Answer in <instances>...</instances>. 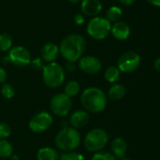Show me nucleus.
Here are the masks:
<instances>
[{
    "label": "nucleus",
    "instance_id": "393cba45",
    "mask_svg": "<svg viewBox=\"0 0 160 160\" xmlns=\"http://www.w3.org/2000/svg\"><path fill=\"white\" fill-rule=\"evenodd\" d=\"M92 160H117V158L109 152L100 151L92 155Z\"/></svg>",
    "mask_w": 160,
    "mask_h": 160
},
{
    "label": "nucleus",
    "instance_id": "e433bc0d",
    "mask_svg": "<svg viewBox=\"0 0 160 160\" xmlns=\"http://www.w3.org/2000/svg\"><path fill=\"white\" fill-rule=\"evenodd\" d=\"M122 160H131V159H128V158H123V159H122Z\"/></svg>",
    "mask_w": 160,
    "mask_h": 160
},
{
    "label": "nucleus",
    "instance_id": "2eb2a0df",
    "mask_svg": "<svg viewBox=\"0 0 160 160\" xmlns=\"http://www.w3.org/2000/svg\"><path fill=\"white\" fill-rule=\"evenodd\" d=\"M112 36L119 41H124L128 39L130 35V28L129 26L122 21H118L114 23L113 26H111V30H110Z\"/></svg>",
    "mask_w": 160,
    "mask_h": 160
},
{
    "label": "nucleus",
    "instance_id": "20e7f679",
    "mask_svg": "<svg viewBox=\"0 0 160 160\" xmlns=\"http://www.w3.org/2000/svg\"><path fill=\"white\" fill-rule=\"evenodd\" d=\"M42 80L44 84L52 89L60 87L65 80V72L63 67L58 62H51L42 69Z\"/></svg>",
    "mask_w": 160,
    "mask_h": 160
},
{
    "label": "nucleus",
    "instance_id": "6e6552de",
    "mask_svg": "<svg viewBox=\"0 0 160 160\" xmlns=\"http://www.w3.org/2000/svg\"><path fill=\"white\" fill-rule=\"evenodd\" d=\"M52 123L53 116L47 111H40L30 119L28 126L32 132L40 134L46 131L52 125Z\"/></svg>",
    "mask_w": 160,
    "mask_h": 160
},
{
    "label": "nucleus",
    "instance_id": "473e14b6",
    "mask_svg": "<svg viewBox=\"0 0 160 160\" xmlns=\"http://www.w3.org/2000/svg\"><path fill=\"white\" fill-rule=\"evenodd\" d=\"M153 67H154V69H155L156 71L160 72V58H156V59L154 60Z\"/></svg>",
    "mask_w": 160,
    "mask_h": 160
},
{
    "label": "nucleus",
    "instance_id": "72a5a7b5",
    "mask_svg": "<svg viewBox=\"0 0 160 160\" xmlns=\"http://www.w3.org/2000/svg\"><path fill=\"white\" fill-rule=\"evenodd\" d=\"M147 1L150 4H152V5L155 6V7H159L160 8V0H147Z\"/></svg>",
    "mask_w": 160,
    "mask_h": 160
},
{
    "label": "nucleus",
    "instance_id": "6ab92c4d",
    "mask_svg": "<svg viewBox=\"0 0 160 160\" xmlns=\"http://www.w3.org/2000/svg\"><path fill=\"white\" fill-rule=\"evenodd\" d=\"M120 70L116 66H109L105 71V78L109 83H115L120 78Z\"/></svg>",
    "mask_w": 160,
    "mask_h": 160
},
{
    "label": "nucleus",
    "instance_id": "412c9836",
    "mask_svg": "<svg viewBox=\"0 0 160 160\" xmlns=\"http://www.w3.org/2000/svg\"><path fill=\"white\" fill-rule=\"evenodd\" d=\"M122 15V12L121 8H119L117 6H112V7H110L108 10V12H107V18L106 19L109 23H111V22L116 23V22H118L121 19Z\"/></svg>",
    "mask_w": 160,
    "mask_h": 160
},
{
    "label": "nucleus",
    "instance_id": "ddd939ff",
    "mask_svg": "<svg viewBox=\"0 0 160 160\" xmlns=\"http://www.w3.org/2000/svg\"><path fill=\"white\" fill-rule=\"evenodd\" d=\"M90 121V116L85 110H76L70 117V124L72 128L80 129L88 124Z\"/></svg>",
    "mask_w": 160,
    "mask_h": 160
},
{
    "label": "nucleus",
    "instance_id": "7ed1b4c3",
    "mask_svg": "<svg viewBox=\"0 0 160 160\" xmlns=\"http://www.w3.org/2000/svg\"><path fill=\"white\" fill-rule=\"evenodd\" d=\"M81 142V136L77 129L72 127L62 128L55 138V144L58 150L67 152L74 151Z\"/></svg>",
    "mask_w": 160,
    "mask_h": 160
},
{
    "label": "nucleus",
    "instance_id": "c9c22d12",
    "mask_svg": "<svg viewBox=\"0 0 160 160\" xmlns=\"http://www.w3.org/2000/svg\"><path fill=\"white\" fill-rule=\"evenodd\" d=\"M12 160H19V156L18 155H13L12 156Z\"/></svg>",
    "mask_w": 160,
    "mask_h": 160
},
{
    "label": "nucleus",
    "instance_id": "dca6fc26",
    "mask_svg": "<svg viewBox=\"0 0 160 160\" xmlns=\"http://www.w3.org/2000/svg\"><path fill=\"white\" fill-rule=\"evenodd\" d=\"M111 153L118 159H123L127 151L126 141L122 138H116L111 142Z\"/></svg>",
    "mask_w": 160,
    "mask_h": 160
},
{
    "label": "nucleus",
    "instance_id": "a878e982",
    "mask_svg": "<svg viewBox=\"0 0 160 160\" xmlns=\"http://www.w3.org/2000/svg\"><path fill=\"white\" fill-rule=\"evenodd\" d=\"M1 94L7 98V99H12V97H14L15 95V91H14V88L9 84V83H4L1 87Z\"/></svg>",
    "mask_w": 160,
    "mask_h": 160
},
{
    "label": "nucleus",
    "instance_id": "9b49d317",
    "mask_svg": "<svg viewBox=\"0 0 160 160\" xmlns=\"http://www.w3.org/2000/svg\"><path fill=\"white\" fill-rule=\"evenodd\" d=\"M78 67L87 74H96L102 69V62L94 56H84L79 59Z\"/></svg>",
    "mask_w": 160,
    "mask_h": 160
},
{
    "label": "nucleus",
    "instance_id": "39448f33",
    "mask_svg": "<svg viewBox=\"0 0 160 160\" xmlns=\"http://www.w3.org/2000/svg\"><path fill=\"white\" fill-rule=\"evenodd\" d=\"M108 141V134L102 128H94L87 133L84 138V146L89 152H97L106 147Z\"/></svg>",
    "mask_w": 160,
    "mask_h": 160
},
{
    "label": "nucleus",
    "instance_id": "f3484780",
    "mask_svg": "<svg viewBox=\"0 0 160 160\" xmlns=\"http://www.w3.org/2000/svg\"><path fill=\"white\" fill-rule=\"evenodd\" d=\"M38 160H58L59 153L57 150L51 147H42L37 152Z\"/></svg>",
    "mask_w": 160,
    "mask_h": 160
},
{
    "label": "nucleus",
    "instance_id": "f257e3e1",
    "mask_svg": "<svg viewBox=\"0 0 160 160\" xmlns=\"http://www.w3.org/2000/svg\"><path fill=\"white\" fill-rule=\"evenodd\" d=\"M86 49V40L79 34H70L60 42L59 53L68 62H75L82 58Z\"/></svg>",
    "mask_w": 160,
    "mask_h": 160
},
{
    "label": "nucleus",
    "instance_id": "a211bd4d",
    "mask_svg": "<svg viewBox=\"0 0 160 160\" xmlns=\"http://www.w3.org/2000/svg\"><path fill=\"white\" fill-rule=\"evenodd\" d=\"M125 92H126V90L122 85L114 84L108 90V96L109 99H111L113 101H118V100H121V99H122L124 97Z\"/></svg>",
    "mask_w": 160,
    "mask_h": 160
},
{
    "label": "nucleus",
    "instance_id": "f704fd0d",
    "mask_svg": "<svg viewBox=\"0 0 160 160\" xmlns=\"http://www.w3.org/2000/svg\"><path fill=\"white\" fill-rule=\"evenodd\" d=\"M69 2H71V3H72V4H77L78 2H80L81 0H68Z\"/></svg>",
    "mask_w": 160,
    "mask_h": 160
},
{
    "label": "nucleus",
    "instance_id": "aec40b11",
    "mask_svg": "<svg viewBox=\"0 0 160 160\" xmlns=\"http://www.w3.org/2000/svg\"><path fill=\"white\" fill-rule=\"evenodd\" d=\"M13 147L7 139H0V158H8L12 156Z\"/></svg>",
    "mask_w": 160,
    "mask_h": 160
},
{
    "label": "nucleus",
    "instance_id": "0eeeda50",
    "mask_svg": "<svg viewBox=\"0 0 160 160\" xmlns=\"http://www.w3.org/2000/svg\"><path fill=\"white\" fill-rule=\"evenodd\" d=\"M72 100L64 93L54 95L50 101V108L54 115L58 117H65L72 109Z\"/></svg>",
    "mask_w": 160,
    "mask_h": 160
},
{
    "label": "nucleus",
    "instance_id": "423d86ee",
    "mask_svg": "<svg viewBox=\"0 0 160 160\" xmlns=\"http://www.w3.org/2000/svg\"><path fill=\"white\" fill-rule=\"evenodd\" d=\"M111 30V23L106 18L96 16L93 17L87 26L88 34L94 40L100 41L107 38Z\"/></svg>",
    "mask_w": 160,
    "mask_h": 160
},
{
    "label": "nucleus",
    "instance_id": "bb28decb",
    "mask_svg": "<svg viewBox=\"0 0 160 160\" xmlns=\"http://www.w3.org/2000/svg\"><path fill=\"white\" fill-rule=\"evenodd\" d=\"M12 129L10 125L4 122H0V139H6L11 136Z\"/></svg>",
    "mask_w": 160,
    "mask_h": 160
},
{
    "label": "nucleus",
    "instance_id": "7c9ffc66",
    "mask_svg": "<svg viewBox=\"0 0 160 160\" xmlns=\"http://www.w3.org/2000/svg\"><path fill=\"white\" fill-rule=\"evenodd\" d=\"M66 69L68 72H73L75 69V64L74 62H67L66 64Z\"/></svg>",
    "mask_w": 160,
    "mask_h": 160
},
{
    "label": "nucleus",
    "instance_id": "f8f14e48",
    "mask_svg": "<svg viewBox=\"0 0 160 160\" xmlns=\"http://www.w3.org/2000/svg\"><path fill=\"white\" fill-rule=\"evenodd\" d=\"M102 9L99 0H81V11L85 15L96 17L102 12Z\"/></svg>",
    "mask_w": 160,
    "mask_h": 160
},
{
    "label": "nucleus",
    "instance_id": "c85d7f7f",
    "mask_svg": "<svg viewBox=\"0 0 160 160\" xmlns=\"http://www.w3.org/2000/svg\"><path fill=\"white\" fill-rule=\"evenodd\" d=\"M73 22H74L76 25H78V26L83 25V24H84V22H85V18H84L83 14H81V13L76 14V15L73 17Z\"/></svg>",
    "mask_w": 160,
    "mask_h": 160
},
{
    "label": "nucleus",
    "instance_id": "f03ea898",
    "mask_svg": "<svg viewBox=\"0 0 160 160\" xmlns=\"http://www.w3.org/2000/svg\"><path fill=\"white\" fill-rule=\"evenodd\" d=\"M83 108L92 113H98L103 111L108 103L105 92L96 87H90L84 90L80 97Z\"/></svg>",
    "mask_w": 160,
    "mask_h": 160
},
{
    "label": "nucleus",
    "instance_id": "9d476101",
    "mask_svg": "<svg viewBox=\"0 0 160 160\" xmlns=\"http://www.w3.org/2000/svg\"><path fill=\"white\" fill-rule=\"evenodd\" d=\"M8 58L17 67H25L31 63V54L29 50L21 45L12 47L9 51Z\"/></svg>",
    "mask_w": 160,
    "mask_h": 160
},
{
    "label": "nucleus",
    "instance_id": "5701e85b",
    "mask_svg": "<svg viewBox=\"0 0 160 160\" xmlns=\"http://www.w3.org/2000/svg\"><path fill=\"white\" fill-rule=\"evenodd\" d=\"M12 36L7 32L0 34V50L3 52H7L12 49Z\"/></svg>",
    "mask_w": 160,
    "mask_h": 160
},
{
    "label": "nucleus",
    "instance_id": "4be33fe9",
    "mask_svg": "<svg viewBox=\"0 0 160 160\" xmlns=\"http://www.w3.org/2000/svg\"><path fill=\"white\" fill-rule=\"evenodd\" d=\"M80 92V86L78 82L76 81H69L65 87H64V94H66L68 97H74L76 96Z\"/></svg>",
    "mask_w": 160,
    "mask_h": 160
},
{
    "label": "nucleus",
    "instance_id": "cd10ccee",
    "mask_svg": "<svg viewBox=\"0 0 160 160\" xmlns=\"http://www.w3.org/2000/svg\"><path fill=\"white\" fill-rule=\"evenodd\" d=\"M31 64H32V66H33V68L35 69V70H40V69H43V65H42V59L41 58H36V59H34L33 61L31 60Z\"/></svg>",
    "mask_w": 160,
    "mask_h": 160
},
{
    "label": "nucleus",
    "instance_id": "c756f323",
    "mask_svg": "<svg viewBox=\"0 0 160 160\" xmlns=\"http://www.w3.org/2000/svg\"><path fill=\"white\" fill-rule=\"evenodd\" d=\"M7 72L4 68L0 67V84H4L7 80Z\"/></svg>",
    "mask_w": 160,
    "mask_h": 160
},
{
    "label": "nucleus",
    "instance_id": "1a4fd4ad",
    "mask_svg": "<svg viewBox=\"0 0 160 160\" xmlns=\"http://www.w3.org/2000/svg\"><path fill=\"white\" fill-rule=\"evenodd\" d=\"M140 57L138 53L128 51L123 53L118 59V69L122 72H133L140 65Z\"/></svg>",
    "mask_w": 160,
    "mask_h": 160
},
{
    "label": "nucleus",
    "instance_id": "4468645a",
    "mask_svg": "<svg viewBox=\"0 0 160 160\" xmlns=\"http://www.w3.org/2000/svg\"><path fill=\"white\" fill-rule=\"evenodd\" d=\"M59 54V47L53 42H47L45 43L42 49H41V56L42 60L51 63L54 62Z\"/></svg>",
    "mask_w": 160,
    "mask_h": 160
},
{
    "label": "nucleus",
    "instance_id": "2f4dec72",
    "mask_svg": "<svg viewBox=\"0 0 160 160\" xmlns=\"http://www.w3.org/2000/svg\"><path fill=\"white\" fill-rule=\"evenodd\" d=\"M120 3H122V5H125V6H130L132 5L136 0H119Z\"/></svg>",
    "mask_w": 160,
    "mask_h": 160
},
{
    "label": "nucleus",
    "instance_id": "b1692460",
    "mask_svg": "<svg viewBox=\"0 0 160 160\" xmlns=\"http://www.w3.org/2000/svg\"><path fill=\"white\" fill-rule=\"evenodd\" d=\"M58 160H85V157L83 154L77 152H63Z\"/></svg>",
    "mask_w": 160,
    "mask_h": 160
}]
</instances>
